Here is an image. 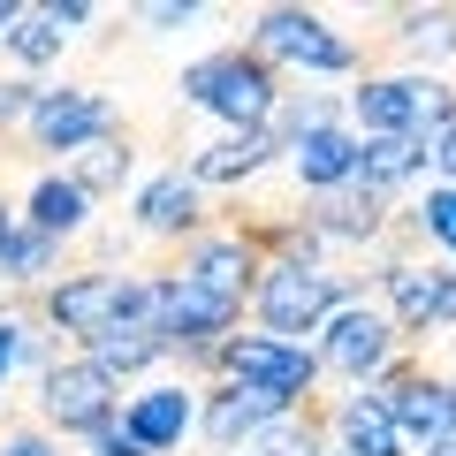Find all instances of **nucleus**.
I'll use <instances>...</instances> for the list:
<instances>
[{
    "label": "nucleus",
    "mask_w": 456,
    "mask_h": 456,
    "mask_svg": "<svg viewBox=\"0 0 456 456\" xmlns=\"http://www.w3.org/2000/svg\"><path fill=\"white\" fill-rule=\"evenodd\" d=\"M426 456H456V441H441V449H426Z\"/></svg>",
    "instance_id": "33"
},
{
    "label": "nucleus",
    "mask_w": 456,
    "mask_h": 456,
    "mask_svg": "<svg viewBox=\"0 0 456 456\" xmlns=\"http://www.w3.org/2000/svg\"><path fill=\"white\" fill-rule=\"evenodd\" d=\"M434 167H441V183H456V130L434 145Z\"/></svg>",
    "instance_id": "29"
},
{
    "label": "nucleus",
    "mask_w": 456,
    "mask_h": 456,
    "mask_svg": "<svg viewBox=\"0 0 456 456\" xmlns=\"http://www.w3.org/2000/svg\"><path fill=\"white\" fill-rule=\"evenodd\" d=\"M426 160H434V145H426V137H365V152H358V183H365V191H380V198H395Z\"/></svg>",
    "instance_id": "18"
},
{
    "label": "nucleus",
    "mask_w": 456,
    "mask_h": 456,
    "mask_svg": "<svg viewBox=\"0 0 456 456\" xmlns=\"http://www.w3.org/2000/svg\"><path fill=\"white\" fill-rule=\"evenodd\" d=\"M114 419H122V380L99 373L92 358H53L46 373H38V426H46V434L99 441Z\"/></svg>",
    "instance_id": "3"
},
{
    "label": "nucleus",
    "mask_w": 456,
    "mask_h": 456,
    "mask_svg": "<svg viewBox=\"0 0 456 456\" xmlns=\"http://www.w3.org/2000/svg\"><path fill=\"white\" fill-rule=\"evenodd\" d=\"M350 114H358V137H419V77H358L350 92Z\"/></svg>",
    "instance_id": "13"
},
{
    "label": "nucleus",
    "mask_w": 456,
    "mask_h": 456,
    "mask_svg": "<svg viewBox=\"0 0 456 456\" xmlns=\"http://www.w3.org/2000/svg\"><path fill=\"white\" fill-rule=\"evenodd\" d=\"M84 358H92L99 373L130 380V373H152L160 358H175V342H167V327H160V320H114L107 335L84 342Z\"/></svg>",
    "instance_id": "14"
},
{
    "label": "nucleus",
    "mask_w": 456,
    "mask_h": 456,
    "mask_svg": "<svg viewBox=\"0 0 456 456\" xmlns=\"http://www.w3.org/2000/svg\"><path fill=\"white\" fill-rule=\"evenodd\" d=\"M16 23H23V8H16V0H0V46H8V31H16Z\"/></svg>",
    "instance_id": "32"
},
{
    "label": "nucleus",
    "mask_w": 456,
    "mask_h": 456,
    "mask_svg": "<svg viewBox=\"0 0 456 456\" xmlns=\"http://www.w3.org/2000/svg\"><path fill=\"white\" fill-rule=\"evenodd\" d=\"M358 152H365V137L335 122V130H312V137H297V145H289V175L305 183V198L350 191V183H358Z\"/></svg>",
    "instance_id": "12"
},
{
    "label": "nucleus",
    "mask_w": 456,
    "mask_h": 456,
    "mask_svg": "<svg viewBox=\"0 0 456 456\" xmlns=\"http://www.w3.org/2000/svg\"><path fill=\"white\" fill-rule=\"evenodd\" d=\"M130 167H137V152H130V130H107L99 145H84L77 160H69V183H77L84 198H114L122 183H130Z\"/></svg>",
    "instance_id": "20"
},
{
    "label": "nucleus",
    "mask_w": 456,
    "mask_h": 456,
    "mask_svg": "<svg viewBox=\"0 0 456 456\" xmlns=\"http://www.w3.org/2000/svg\"><path fill=\"white\" fill-rule=\"evenodd\" d=\"M266 160H281L274 130H228V137H213L206 152H191V175H198V191H206V183H251Z\"/></svg>",
    "instance_id": "16"
},
{
    "label": "nucleus",
    "mask_w": 456,
    "mask_h": 456,
    "mask_svg": "<svg viewBox=\"0 0 456 456\" xmlns=\"http://www.w3.org/2000/svg\"><path fill=\"white\" fill-rule=\"evenodd\" d=\"M61 38H69V31L46 16V8H23V23L8 31V53H16L23 69H46V61H61Z\"/></svg>",
    "instance_id": "22"
},
{
    "label": "nucleus",
    "mask_w": 456,
    "mask_h": 456,
    "mask_svg": "<svg viewBox=\"0 0 456 456\" xmlns=\"http://www.w3.org/2000/svg\"><path fill=\"white\" fill-rule=\"evenodd\" d=\"M38 99H46V92H38L31 77H16V84H0V137H8V130H31V114H38Z\"/></svg>",
    "instance_id": "23"
},
{
    "label": "nucleus",
    "mask_w": 456,
    "mask_h": 456,
    "mask_svg": "<svg viewBox=\"0 0 456 456\" xmlns=\"http://www.w3.org/2000/svg\"><path fill=\"white\" fill-rule=\"evenodd\" d=\"M191 16H198L191 0H160V8H152V23H167V31H175V23H191Z\"/></svg>",
    "instance_id": "28"
},
{
    "label": "nucleus",
    "mask_w": 456,
    "mask_h": 456,
    "mask_svg": "<svg viewBox=\"0 0 456 456\" xmlns=\"http://www.w3.org/2000/svg\"><path fill=\"white\" fill-rule=\"evenodd\" d=\"M84 221H92V198H84L69 175H38V183H31L23 228H38V236H53V244H61V236H77Z\"/></svg>",
    "instance_id": "19"
},
{
    "label": "nucleus",
    "mask_w": 456,
    "mask_h": 456,
    "mask_svg": "<svg viewBox=\"0 0 456 456\" xmlns=\"http://www.w3.org/2000/svg\"><path fill=\"white\" fill-rule=\"evenodd\" d=\"M46 16H53V23H61V31H84V23H92V8H84V0H53Z\"/></svg>",
    "instance_id": "27"
},
{
    "label": "nucleus",
    "mask_w": 456,
    "mask_h": 456,
    "mask_svg": "<svg viewBox=\"0 0 456 456\" xmlns=\"http://www.w3.org/2000/svg\"><path fill=\"white\" fill-rule=\"evenodd\" d=\"M198 395H206V403H198V434H206L213 449H236V441L259 449V434L274 419L305 411V403H281V395H266V388H244V380H206Z\"/></svg>",
    "instance_id": "7"
},
{
    "label": "nucleus",
    "mask_w": 456,
    "mask_h": 456,
    "mask_svg": "<svg viewBox=\"0 0 456 456\" xmlns=\"http://www.w3.org/2000/svg\"><path fill=\"white\" fill-rule=\"evenodd\" d=\"M107 130H114V107L99 92H46L23 137H31V152H69V160H77V152L99 145Z\"/></svg>",
    "instance_id": "8"
},
{
    "label": "nucleus",
    "mask_w": 456,
    "mask_h": 456,
    "mask_svg": "<svg viewBox=\"0 0 456 456\" xmlns=\"http://www.w3.org/2000/svg\"><path fill=\"white\" fill-rule=\"evenodd\" d=\"M350 305V281L327 274V266H305V259H274L259 281V297H251V312H259L266 335L281 342H305V335H327V320Z\"/></svg>",
    "instance_id": "2"
},
{
    "label": "nucleus",
    "mask_w": 456,
    "mask_h": 456,
    "mask_svg": "<svg viewBox=\"0 0 456 456\" xmlns=\"http://www.w3.org/2000/svg\"><path fill=\"white\" fill-rule=\"evenodd\" d=\"M327 456H342V449H327Z\"/></svg>",
    "instance_id": "34"
},
{
    "label": "nucleus",
    "mask_w": 456,
    "mask_h": 456,
    "mask_svg": "<svg viewBox=\"0 0 456 456\" xmlns=\"http://www.w3.org/2000/svg\"><path fill=\"white\" fill-rule=\"evenodd\" d=\"M16 236H23V221H16V206H8V198H0V251L16 244Z\"/></svg>",
    "instance_id": "30"
},
{
    "label": "nucleus",
    "mask_w": 456,
    "mask_h": 456,
    "mask_svg": "<svg viewBox=\"0 0 456 456\" xmlns=\"http://www.w3.org/2000/svg\"><path fill=\"white\" fill-rule=\"evenodd\" d=\"M31 358V327L23 320H0V388H8V373Z\"/></svg>",
    "instance_id": "24"
},
{
    "label": "nucleus",
    "mask_w": 456,
    "mask_h": 456,
    "mask_svg": "<svg viewBox=\"0 0 456 456\" xmlns=\"http://www.w3.org/2000/svg\"><path fill=\"white\" fill-rule=\"evenodd\" d=\"M441 327H456V266H449V289H441Z\"/></svg>",
    "instance_id": "31"
},
{
    "label": "nucleus",
    "mask_w": 456,
    "mask_h": 456,
    "mask_svg": "<svg viewBox=\"0 0 456 456\" xmlns=\"http://www.w3.org/2000/svg\"><path fill=\"white\" fill-rule=\"evenodd\" d=\"M0 456H61V441H53L46 426H16V434L0 441Z\"/></svg>",
    "instance_id": "25"
},
{
    "label": "nucleus",
    "mask_w": 456,
    "mask_h": 456,
    "mask_svg": "<svg viewBox=\"0 0 456 456\" xmlns=\"http://www.w3.org/2000/svg\"><path fill=\"white\" fill-rule=\"evenodd\" d=\"M183 99L206 107V114H221L228 130H266L274 107H281V69L266 61L251 38H236V46H221V53H206V61L183 69Z\"/></svg>",
    "instance_id": "1"
},
{
    "label": "nucleus",
    "mask_w": 456,
    "mask_h": 456,
    "mask_svg": "<svg viewBox=\"0 0 456 456\" xmlns=\"http://www.w3.org/2000/svg\"><path fill=\"white\" fill-rule=\"evenodd\" d=\"M305 228L320 236V244H380L395 228V198L365 191V183H350V191H327V198H305Z\"/></svg>",
    "instance_id": "9"
},
{
    "label": "nucleus",
    "mask_w": 456,
    "mask_h": 456,
    "mask_svg": "<svg viewBox=\"0 0 456 456\" xmlns=\"http://www.w3.org/2000/svg\"><path fill=\"white\" fill-rule=\"evenodd\" d=\"M320 373H327L320 350L281 342V335H228L221 350H213V380H244V388H266V395H281V403H312Z\"/></svg>",
    "instance_id": "5"
},
{
    "label": "nucleus",
    "mask_w": 456,
    "mask_h": 456,
    "mask_svg": "<svg viewBox=\"0 0 456 456\" xmlns=\"http://www.w3.org/2000/svg\"><path fill=\"white\" fill-rule=\"evenodd\" d=\"M53 259H61V244H53V236H38V228H23L16 244L0 251V281L31 289V281H46V274H53Z\"/></svg>",
    "instance_id": "21"
},
{
    "label": "nucleus",
    "mask_w": 456,
    "mask_h": 456,
    "mask_svg": "<svg viewBox=\"0 0 456 456\" xmlns=\"http://www.w3.org/2000/svg\"><path fill=\"white\" fill-rule=\"evenodd\" d=\"M251 46H259L274 69H305V77H358L365 69L358 46H350L327 16H312V8H259Z\"/></svg>",
    "instance_id": "4"
},
{
    "label": "nucleus",
    "mask_w": 456,
    "mask_h": 456,
    "mask_svg": "<svg viewBox=\"0 0 456 456\" xmlns=\"http://www.w3.org/2000/svg\"><path fill=\"white\" fill-rule=\"evenodd\" d=\"M92 449H99V456H152V449H145V441H137V434H130V426H122V419H114L107 434L92 441Z\"/></svg>",
    "instance_id": "26"
},
{
    "label": "nucleus",
    "mask_w": 456,
    "mask_h": 456,
    "mask_svg": "<svg viewBox=\"0 0 456 456\" xmlns=\"http://www.w3.org/2000/svg\"><path fill=\"white\" fill-rule=\"evenodd\" d=\"M137 228L145 236H167V244H191L206 236V198H198V175L191 167H167L137 191Z\"/></svg>",
    "instance_id": "10"
},
{
    "label": "nucleus",
    "mask_w": 456,
    "mask_h": 456,
    "mask_svg": "<svg viewBox=\"0 0 456 456\" xmlns=\"http://www.w3.org/2000/svg\"><path fill=\"white\" fill-rule=\"evenodd\" d=\"M122 426H130V434L145 441L152 456L183 449V434L198 426V388H183V380H160V388H137L130 403H122Z\"/></svg>",
    "instance_id": "11"
},
{
    "label": "nucleus",
    "mask_w": 456,
    "mask_h": 456,
    "mask_svg": "<svg viewBox=\"0 0 456 456\" xmlns=\"http://www.w3.org/2000/svg\"><path fill=\"white\" fill-rule=\"evenodd\" d=\"M335 449L342 456H411V441H403V426H395V411L358 388V395L335 403Z\"/></svg>",
    "instance_id": "15"
},
{
    "label": "nucleus",
    "mask_w": 456,
    "mask_h": 456,
    "mask_svg": "<svg viewBox=\"0 0 456 456\" xmlns=\"http://www.w3.org/2000/svg\"><path fill=\"white\" fill-rule=\"evenodd\" d=\"M395 358H403V327L380 305H365V297H350V305L327 320V335H320V365L335 380H350V388H373Z\"/></svg>",
    "instance_id": "6"
},
{
    "label": "nucleus",
    "mask_w": 456,
    "mask_h": 456,
    "mask_svg": "<svg viewBox=\"0 0 456 456\" xmlns=\"http://www.w3.org/2000/svg\"><path fill=\"white\" fill-rule=\"evenodd\" d=\"M395 31H388V53H403L411 77H426V61H449L456 53V8H395Z\"/></svg>",
    "instance_id": "17"
}]
</instances>
